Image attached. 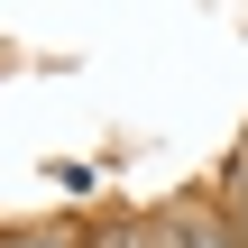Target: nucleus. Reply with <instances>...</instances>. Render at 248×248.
Segmentation results:
<instances>
[{
    "label": "nucleus",
    "mask_w": 248,
    "mask_h": 248,
    "mask_svg": "<svg viewBox=\"0 0 248 248\" xmlns=\"http://www.w3.org/2000/svg\"><path fill=\"white\" fill-rule=\"evenodd\" d=\"M0 248H83V239H64V230H46V221H28V230H0Z\"/></svg>",
    "instance_id": "f03ea898"
},
{
    "label": "nucleus",
    "mask_w": 248,
    "mask_h": 248,
    "mask_svg": "<svg viewBox=\"0 0 248 248\" xmlns=\"http://www.w3.org/2000/svg\"><path fill=\"white\" fill-rule=\"evenodd\" d=\"M221 230H230V239L248 248V184H239V202H230V212H221Z\"/></svg>",
    "instance_id": "7ed1b4c3"
},
{
    "label": "nucleus",
    "mask_w": 248,
    "mask_h": 248,
    "mask_svg": "<svg viewBox=\"0 0 248 248\" xmlns=\"http://www.w3.org/2000/svg\"><path fill=\"white\" fill-rule=\"evenodd\" d=\"M83 248H156V230H138V221H92Z\"/></svg>",
    "instance_id": "f257e3e1"
}]
</instances>
